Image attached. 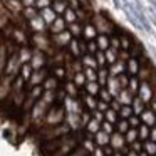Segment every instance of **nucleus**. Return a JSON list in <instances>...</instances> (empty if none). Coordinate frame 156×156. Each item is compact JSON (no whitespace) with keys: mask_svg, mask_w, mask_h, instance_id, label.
Masks as SVG:
<instances>
[{"mask_svg":"<svg viewBox=\"0 0 156 156\" xmlns=\"http://www.w3.org/2000/svg\"><path fill=\"white\" fill-rule=\"evenodd\" d=\"M64 119H66L64 106L54 102V104L47 109V112H45L42 126H57V124H61V122H64Z\"/></svg>","mask_w":156,"mask_h":156,"instance_id":"nucleus-1","label":"nucleus"},{"mask_svg":"<svg viewBox=\"0 0 156 156\" xmlns=\"http://www.w3.org/2000/svg\"><path fill=\"white\" fill-rule=\"evenodd\" d=\"M91 24H92V27L96 29L98 35H111V34H114V30H116V25L112 24L104 14H94L91 17Z\"/></svg>","mask_w":156,"mask_h":156,"instance_id":"nucleus-2","label":"nucleus"},{"mask_svg":"<svg viewBox=\"0 0 156 156\" xmlns=\"http://www.w3.org/2000/svg\"><path fill=\"white\" fill-rule=\"evenodd\" d=\"M47 76H49V67H47V66H45V67H42V69H37V71H32L29 81L25 82V89L29 91V89L35 87V86H41Z\"/></svg>","mask_w":156,"mask_h":156,"instance_id":"nucleus-3","label":"nucleus"},{"mask_svg":"<svg viewBox=\"0 0 156 156\" xmlns=\"http://www.w3.org/2000/svg\"><path fill=\"white\" fill-rule=\"evenodd\" d=\"M29 64H30L32 71H37V69H42L47 66V55H45V52L39 51V49H34L32 51V57L30 61H29Z\"/></svg>","mask_w":156,"mask_h":156,"instance_id":"nucleus-4","label":"nucleus"},{"mask_svg":"<svg viewBox=\"0 0 156 156\" xmlns=\"http://www.w3.org/2000/svg\"><path fill=\"white\" fill-rule=\"evenodd\" d=\"M49 37H51V44L52 45H55L57 49H66L67 44L71 42L72 35L69 34V30L66 29V30L59 32V34H55V35H49Z\"/></svg>","mask_w":156,"mask_h":156,"instance_id":"nucleus-5","label":"nucleus"},{"mask_svg":"<svg viewBox=\"0 0 156 156\" xmlns=\"http://www.w3.org/2000/svg\"><path fill=\"white\" fill-rule=\"evenodd\" d=\"M66 29H67V24H66V20L59 15V17H55V20L49 25V35H55V34H59V32L66 30Z\"/></svg>","mask_w":156,"mask_h":156,"instance_id":"nucleus-6","label":"nucleus"},{"mask_svg":"<svg viewBox=\"0 0 156 156\" xmlns=\"http://www.w3.org/2000/svg\"><path fill=\"white\" fill-rule=\"evenodd\" d=\"M96 35H98V32H96V29L92 27L91 22H84L82 24V34H81V39L82 41H94Z\"/></svg>","mask_w":156,"mask_h":156,"instance_id":"nucleus-7","label":"nucleus"},{"mask_svg":"<svg viewBox=\"0 0 156 156\" xmlns=\"http://www.w3.org/2000/svg\"><path fill=\"white\" fill-rule=\"evenodd\" d=\"M39 17L42 19V22L45 24V27H49V25L55 20V17H59V15H55V12L52 10L51 7H45V9H42V10H39Z\"/></svg>","mask_w":156,"mask_h":156,"instance_id":"nucleus-8","label":"nucleus"},{"mask_svg":"<svg viewBox=\"0 0 156 156\" xmlns=\"http://www.w3.org/2000/svg\"><path fill=\"white\" fill-rule=\"evenodd\" d=\"M92 143L96 144V148H104L109 144V134L104 133L102 129H99L94 136H92Z\"/></svg>","mask_w":156,"mask_h":156,"instance_id":"nucleus-9","label":"nucleus"},{"mask_svg":"<svg viewBox=\"0 0 156 156\" xmlns=\"http://www.w3.org/2000/svg\"><path fill=\"white\" fill-rule=\"evenodd\" d=\"M29 22V27H30V30L34 32V34H41V32H45V24L42 22V19L39 17H34V19H30V20H27Z\"/></svg>","mask_w":156,"mask_h":156,"instance_id":"nucleus-10","label":"nucleus"},{"mask_svg":"<svg viewBox=\"0 0 156 156\" xmlns=\"http://www.w3.org/2000/svg\"><path fill=\"white\" fill-rule=\"evenodd\" d=\"M67 30H69V34L72 35V39H81V34H82V24H81V22H74V24H69V25H67Z\"/></svg>","mask_w":156,"mask_h":156,"instance_id":"nucleus-11","label":"nucleus"},{"mask_svg":"<svg viewBox=\"0 0 156 156\" xmlns=\"http://www.w3.org/2000/svg\"><path fill=\"white\" fill-rule=\"evenodd\" d=\"M51 9L55 12V15H62L66 12V9H67V2L66 0H54Z\"/></svg>","mask_w":156,"mask_h":156,"instance_id":"nucleus-12","label":"nucleus"},{"mask_svg":"<svg viewBox=\"0 0 156 156\" xmlns=\"http://www.w3.org/2000/svg\"><path fill=\"white\" fill-rule=\"evenodd\" d=\"M96 45H98V51L104 52L106 49H109V35H96Z\"/></svg>","mask_w":156,"mask_h":156,"instance_id":"nucleus-13","label":"nucleus"},{"mask_svg":"<svg viewBox=\"0 0 156 156\" xmlns=\"http://www.w3.org/2000/svg\"><path fill=\"white\" fill-rule=\"evenodd\" d=\"M61 17L66 20V24H67V25H69V24H74V22H79V20H77V15H76V12L72 10V9H69V7L66 9V12L61 15Z\"/></svg>","mask_w":156,"mask_h":156,"instance_id":"nucleus-14","label":"nucleus"},{"mask_svg":"<svg viewBox=\"0 0 156 156\" xmlns=\"http://www.w3.org/2000/svg\"><path fill=\"white\" fill-rule=\"evenodd\" d=\"M118 52L119 51H116V49H112V47H109V49H106V51H104V57H106L108 66H111L112 62L118 61Z\"/></svg>","mask_w":156,"mask_h":156,"instance_id":"nucleus-15","label":"nucleus"},{"mask_svg":"<svg viewBox=\"0 0 156 156\" xmlns=\"http://www.w3.org/2000/svg\"><path fill=\"white\" fill-rule=\"evenodd\" d=\"M20 14L25 17V20H30V19H34V17H37V15H39V10L34 7V5H30V7H24V9H22Z\"/></svg>","mask_w":156,"mask_h":156,"instance_id":"nucleus-16","label":"nucleus"},{"mask_svg":"<svg viewBox=\"0 0 156 156\" xmlns=\"http://www.w3.org/2000/svg\"><path fill=\"white\" fill-rule=\"evenodd\" d=\"M5 5H7V9L9 10H12V12H17V14H20L22 12V4L19 2V0H5Z\"/></svg>","mask_w":156,"mask_h":156,"instance_id":"nucleus-17","label":"nucleus"},{"mask_svg":"<svg viewBox=\"0 0 156 156\" xmlns=\"http://www.w3.org/2000/svg\"><path fill=\"white\" fill-rule=\"evenodd\" d=\"M30 74H32V67H30V64H22L20 66V71H19V76H20L22 79H24L25 82L29 81V77H30Z\"/></svg>","mask_w":156,"mask_h":156,"instance_id":"nucleus-18","label":"nucleus"},{"mask_svg":"<svg viewBox=\"0 0 156 156\" xmlns=\"http://www.w3.org/2000/svg\"><path fill=\"white\" fill-rule=\"evenodd\" d=\"M51 5H52V0H35L34 2V7L37 9V10H42V9L51 7Z\"/></svg>","mask_w":156,"mask_h":156,"instance_id":"nucleus-19","label":"nucleus"},{"mask_svg":"<svg viewBox=\"0 0 156 156\" xmlns=\"http://www.w3.org/2000/svg\"><path fill=\"white\" fill-rule=\"evenodd\" d=\"M35 0H22V7H30V5H34Z\"/></svg>","mask_w":156,"mask_h":156,"instance_id":"nucleus-20","label":"nucleus"}]
</instances>
